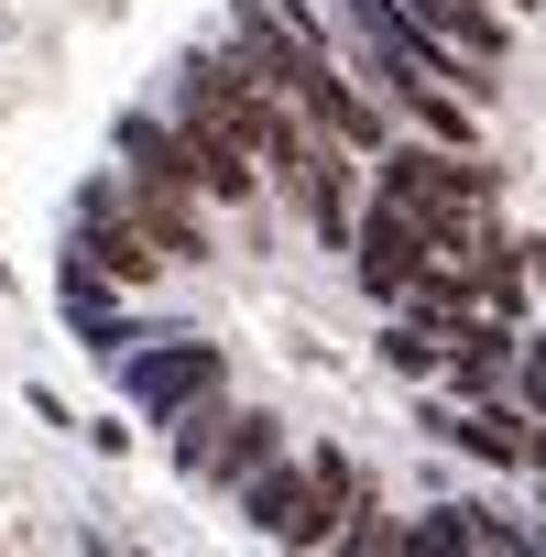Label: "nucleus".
<instances>
[{
  "label": "nucleus",
  "instance_id": "f257e3e1",
  "mask_svg": "<svg viewBox=\"0 0 546 557\" xmlns=\"http://www.w3.org/2000/svg\"><path fill=\"white\" fill-rule=\"evenodd\" d=\"M229 513L262 535V546H372V557H394V513H383V481L339 448V437H285L240 492H229Z\"/></svg>",
  "mask_w": 546,
  "mask_h": 557
},
{
  "label": "nucleus",
  "instance_id": "f03ea898",
  "mask_svg": "<svg viewBox=\"0 0 546 557\" xmlns=\"http://www.w3.org/2000/svg\"><path fill=\"white\" fill-rule=\"evenodd\" d=\"M361 197L405 208L426 230V251H470L481 230H502V175L470 153V143H426V132H394L372 164H361Z\"/></svg>",
  "mask_w": 546,
  "mask_h": 557
},
{
  "label": "nucleus",
  "instance_id": "7ed1b4c3",
  "mask_svg": "<svg viewBox=\"0 0 546 557\" xmlns=\"http://www.w3.org/2000/svg\"><path fill=\"white\" fill-rule=\"evenodd\" d=\"M99 372L121 383V405L142 416V426H175L186 405H208L219 383H229V350L208 339V329H121L110 350H99Z\"/></svg>",
  "mask_w": 546,
  "mask_h": 557
},
{
  "label": "nucleus",
  "instance_id": "20e7f679",
  "mask_svg": "<svg viewBox=\"0 0 546 557\" xmlns=\"http://www.w3.org/2000/svg\"><path fill=\"white\" fill-rule=\"evenodd\" d=\"M153 99H164L175 121H197L208 143L251 153V164H262V143H273V132H285V99H273V88H262V77L229 55V45H197V55H175V77H164Z\"/></svg>",
  "mask_w": 546,
  "mask_h": 557
},
{
  "label": "nucleus",
  "instance_id": "39448f33",
  "mask_svg": "<svg viewBox=\"0 0 546 557\" xmlns=\"http://www.w3.org/2000/svg\"><path fill=\"white\" fill-rule=\"evenodd\" d=\"M164 448H175V470H186V492H240L273 448H285V416H273V405H251L240 383H219L208 405H186L175 426H164Z\"/></svg>",
  "mask_w": 546,
  "mask_h": 557
},
{
  "label": "nucleus",
  "instance_id": "423d86ee",
  "mask_svg": "<svg viewBox=\"0 0 546 557\" xmlns=\"http://www.w3.org/2000/svg\"><path fill=\"white\" fill-rule=\"evenodd\" d=\"M66 262H88V273H110L121 296H142V285H164V251L142 240V219H132V197H121V175L99 164L77 197H66Z\"/></svg>",
  "mask_w": 546,
  "mask_h": 557
},
{
  "label": "nucleus",
  "instance_id": "0eeeda50",
  "mask_svg": "<svg viewBox=\"0 0 546 557\" xmlns=\"http://www.w3.org/2000/svg\"><path fill=\"white\" fill-rule=\"evenodd\" d=\"M350 285L372 296V307H405V285L426 273V230L405 219V208H383V197H361V219H350Z\"/></svg>",
  "mask_w": 546,
  "mask_h": 557
},
{
  "label": "nucleus",
  "instance_id": "6e6552de",
  "mask_svg": "<svg viewBox=\"0 0 546 557\" xmlns=\"http://www.w3.org/2000/svg\"><path fill=\"white\" fill-rule=\"evenodd\" d=\"M502 546H535V524H502V513H481V503L394 513V557H502Z\"/></svg>",
  "mask_w": 546,
  "mask_h": 557
},
{
  "label": "nucleus",
  "instance_id": "1a4fd4ad",
  "mask_svg": "<svg viewBox=\"0 0 546 557\" xmlns=\"http://www.w3.org/2000/svg\"><path fill=\"white\" fill-rule=\"evenodd\" d=\"M55 307H66V329L88 339V361H99V350H110V339L132 329V296L110 285V273H88V262H66V251H55Z\"/></svg>",
  "mask_w": 546,
  "mask_h": 557
}]
</instances>
